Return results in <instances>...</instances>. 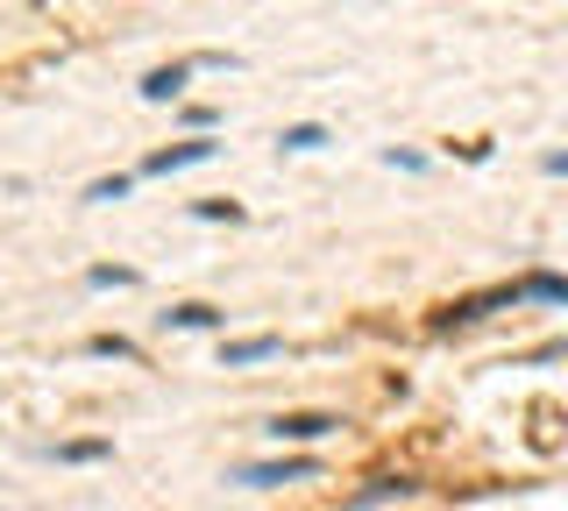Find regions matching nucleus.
Instances as JSON below:
<instances>
[{
	"label": "nucleus",
	"mask_w": 568,
	"mask_h": 511,
	"mask_svg": "<svg viewBox=\"0 0 568 511\" xmlns=\"http://www.w3.org/2000/svg\"><path fill=\"white\" fill-rule=\"evenodd\" d=\"M547 171H568V156H547Z\"/></svg>",
	"instance_id": "10"
},
{
	"label": "nucleus",
	"mask_w": 568,
	"mask_h": 511,
	"mask_svg": "<svg viewBox=\"0 0 568 511\" xmlns=\"http://www.w3.org/2000/svg\"><path fill=\"white\" fill-rule=\"evenodd\" d=\"M100 454H106L100 440H71V448H58V462H100Z\"/></svg>",
	"instance_id": "8"
},
{
	"label": "nucleus",
	"mask_w": 568,
	"mask_h": 511,
	"mask_svg": "<svg viewBox=\"0 0 568 511\" xmlns=\"http://www.w3.org/2000/svg\"><path fill=\"white\" fill-rule=\"evenodd\" d=\"M213 156V143H178V150H156L142 171H156V178H171V171H185V164H206Z\"/></svg>",
	"instance_id": "3"
},
{
	"label": "nucleus",
	"mask_w": 568,
	"mask_h": 511,
	"mask_svg": "<svg viewBox=\"0 0 568 511\" xmlns=\"http://www.w3.org/2000/svg\"><path fill=\"white\" fill-rule=\"evenodd\" d=\"M171 327H221L213 306H171Z\"/></svg>",
	"instance_id": "7"
},
{
	"label": "nucleus",
	"mask_w": 568,
	"mask_h": 511,
	"mask_svg": "<svg viewBox=\"0 0 568 511\" xmlns=\"http://www.w3.org/2000/svg\"><path fill=\"white\" fill-rule=\"evenodd\" d=\"M277 334H248V341H227V369H242V362H263V356H277Z\"/></svg>",
	"instance_id": "4"
},
{
	"label": "nucleus",
	"mask_w": 568,
	"mask_h": 511,
	"mask_svg": "<svg viewBox=\"0 0 568 511\" xmlns=\"http://www.w3.org/2000/svg\"><path fill=\"white\" fill-rule=\"evenodd\" d=\"M342 419H327V412H284V419H271V433L277 440H320V433H334Z\"/></svg>",
	"instance_id": "2"
},
{
	"label": "nucleus",
	"mask_w": 568,
	"mask_h": 511,
	"mask_svg": "<svg viewBox=\"0 0 568 511\" xmlns=\"http://www.w3.org/2000/svg\"><path fill=\"white\" fill-rule=\"evenodd\" d=\"M298 476H313V462H306V454H284V462H248L242 483L263 490V483H298Z\"/></svg>",
	"instance_id": "1"
},
{
	"label": "nucleus",
	"mask_w": 568,
	"mask_h": 511,
	"mask_svg": "<svg viewBox=\"0 0 568 511\" xmlns=\"http://www.w3.org/2000/svg\"><path fill=\"white\" fill-rule=\"evenodd\" d=\"M519 292H526V298H555V306H568V277H526Z\"/></svg>",
	"instance_id": "6"
},
{
	"label": "nucleus",
	"mask_w": 568,
	"mask_h": 511,
	"mask_svg": "<svg viewBox=\"0 0 568 511\" xmlns=\"http://www.w3.org/2000/svg\"><path fill=\"white\" fill-rule=\"evenodd\" d=\"M320 143H327L320 129H284V150H320Z\"/></svg>",
	"instance_id": "9"
},
{
	"label": "nucleus",
	"mask_w": 568,
	"mask_h": 511,
	"mask_svg": "<svg viewBox=\"0 0 568 511\" xmlns=\"http://www.w3.org/2000/svg\"><path fill=\"white\" fill-rule=\"evenodd\" d=\"M178 85H185V64H171V72H150V79H142V100H178Z\"/></svg>",
	"instance_id": "5"
}]
</instances>
